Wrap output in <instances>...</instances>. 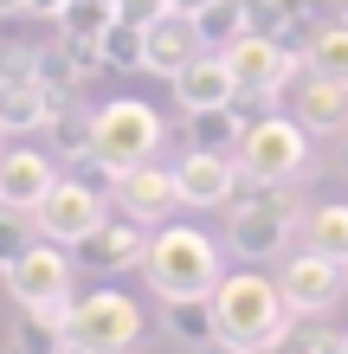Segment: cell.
<instances>
[{
	"instance_id": "obj_1",
	"label": "cell",
	"mask_w": 348,
	"mask_h": 354,
	"mask_svg": "<svg viewBox=\"0 0 348 354\" xmlns=\"http://www.w3.org/2000/svg\"><path fill=\"white\" fill-rule=\"evenodd\" d=\"M291 303H284V283L264 277V270H226L213 290V328L226 342H239L245 354H277V342L291 335Z\"/></svg>"
},
{
	"instance_id": "obj_2",
	"label": "cell",
	"mask_w": 348,
	"mask_h": 354,
	"mask_svg": "<svg viewBox=\"0 0 348 354\" xmlns=\"http://www.w3.org/2000/svg\"><path fill=\"white\" fill-rule=\"evenodd\" d=\"M142 277L161 303H194V297H213L226 264H219V245L200 232V225H155L149 232V252H142Z\"/></svg>"
},
{
	"instance_id": "obj_3",
	"label": "cell",
	"mask_w": 348,
	"mask_h": 354,
	"mask_svg": "<svg viewBox=\"0 0 348 354\" xmlns=\"http://www.w3.org/2000/svg\"><path fill=\"white\" fill-rule=\"evenodd\" d=\"M161 142H168V129H161V116L142 97H110L104 110H91V149H97V168H104L110 180L122 168L155 161Z\"/></svg>"
},
{
	"instance_id": "obj_4",
	"label": "cell",
	"mask_w": 348,
	"mask_h": 354,
	"mask_svg": "<svg viewBox=\"0 0 348 354\" xmlns=\"http://www.w3.org/2000/svg\"><path fill=\"white\" fill-rule=\"evenodd\" d=\"M239 174L245 180H297L303 161H310V129H303L297 116H277V110H258L252 122H245L239 136Z\"/></svg>"
},
{
	"instance_id": "obj_5",
	"label": "cell",
	"mask_w": 348,
	"mask_h": 354,
	"mask_svg": "<svg viewBox=\"0 0 348 354\" xmlns=\"http://www.w3.org/2000/svg\"><path fill=\"white\" fill-rule=\"evenodd\" d=\"M297 225V194L291 180H252V194H232V225L226 245L239 258H271Z\"/></svg>"
},
{
	"instance_id": "obj_6",
	"label": "cell",
	"mask_w": 348,
	"mask_h": 354,
	"mask_svg": "<svg viewBox=\"0 0 348 354\" xmlns=\"http://www.w3.org/2000/svg\"><path fill=\"white\" fill-rule=\"evenodd\" d=\"M149 335L142 322V303L122 297V290H91L65 309V342L97 348V354H136V342Z\"/></svg>"
},
{
	"instance_id": "obj_7",
	"label": "cell",
	"mask_w": 348,
	"mask_h": 354,
	"mask_svg": "<svg viewBox=\"0 0 348 354\" xmlns=\"http://www.w3.org/2000/svg\"><path fill=\"white\" fill-rule=\"evenodd\" d=\"M226 65L239 77V97H258L264 110L297 84V71H303V52H291L284 39L271 32H239L232 46H226Z\"/></svg>"
},
{
	"instance_id": "obj_8",
	"label": "cell",
	"mask_w": 348,
	"mask_h": 354,
	"mask_svg": "<svg viewBox=\"0 0 348 354\" xmlns=\"http://www.w3.org/2000/svg\"><path fill=\"white\" fill-rule=\"evenodd\" d=\"M0 283L19 309H71V258L65 245H26L0 264Z\"/></svg>"
},
{
	"instance_id": "obj_9",
	"label": "cell",
	"mask_w": 348,
	"mask_h": 354,
	"mask_svg": "<svg viewBox=\"0 0 348 354\" xmlns=\"http://www.w3.org/2000/svg\"><path fill=\"white\" fill-rule=\"evenodd\" d=\"M104 219H110L104 194H97V187H84L77 174H58V180L46 187V200L33 206V225H39V239H58L65 252H71L77 239H91Z\"/></svg>"
},
{
	"instance_id": "obj_10",
	"label": "cell",
	"mask_w": 348,
	"mask_h": 354,
	"mask_svg": "<svg viewBox=\"0 0 348 354\" xmlns=\"http://www.w3.org/2000/svg\"><path fill=\"white\" fill-rule=\"evenodd\" d=\"M342 277H348V264L336 258H322V252H297L291 264H284V303H291V316L303 322H316V316H329V303L342 297Z\"/></svg>"
},
{
	"instance_id": "obj_11",
	"label": "cell",
	"mask_w": 348,
	"mask_h": 354,
	"mask_svg": "<svg viewBox=\"0 0 348 354\" xmlns=\"http://www.w3.org/2000/svg\"><path fill=\"white\" fill-rule=\"evenodd\" d=\"M116 206H122L129 219H142V225H168L174 206H187V200H181L174 168L142 161V168H122V174H116Z\"/></svg>"
},
{
	"instance_id": "obj_12",
	"label": "cell",
	"mask_w": 348,
	"mask_h": 354,
	"mask_svg": "<svg viewBox=\"0 0 348 354\" xmlns=\"http://www.w3.org/2000/svg\"><path fill=\"white\" fill-rule=\"evenodd\" d=\"M174 180H181V200L187 206H232V194H239V161L226 155V149H187L181 155V168H174Z\"/></svg>"
},
{
	"instance_id": "obj_13",
	"label": "cell",
	"mask_w": 348,
	"mask_h": 354,
	"mask_svg": "<svg viewBox=\"0 0 348 354\" xmlns=\"http://www.w3.org/2000/svg\"><path fill=\"white\" fill-rule=\"evenodd\" d=\"M149 232L155 225H142V219H104L91 239H77L71 245V264H84V270H129L142 264V252H149Z\"/></svg>"
},
{
	"instance_id": "obj_14",
	"label": "cell",
	"mask_w": 348,
	"mask_h": 354,
	"mask_svg": "<svg viewBox=\"0 0 348 354\" xmlns=\"http://www.w3.org/2000/svg\"><path fill=\"white\" fill-rule=\"evenodd\" d=\"M174 97H181V110H226V103H239V77L226 65V52L207 46L187 71H174Z\"/></svg>"
},
{
	"instance_id": "obj_15",
	"label": "cell",
	"mask_w": 348,
	"mask_h": 354,
	"mask_svg": "<svg viewBox=\"0 0 348 354\" xmlns=\"http://www.w3.org/2000/svg\"><path fill=\"white\" fill-rule=\"evenodd\" d=\"M142 46H149V71L174 77V71H187L194 58L207 52V32H200V19H187V13H161L155 26H142Z\"/></svg>"
},
{
	"instance_id": "obj_16",
	"label": "cell",
	"mask_w": 348,
	"mask_h": 354,
	"mask_svg": "<svg viewBox=\"0 0 348 354\" xmlns=\"http://www.w3.org/2000/svg\"><path fill=\"white\" fill-rule=\"evenodd\" d=\"M58 180L52 155L39 149H0V206H13V213H33L39 200H46V187Z\"/></svg>"
},
{
	"instance_id": "obj_17",
	"label": "cell",
	"mask_w": 348,
	"mask_h": 354,
	"mask_svg": "<svg viewBox=\"0 0 348 354\" xmlns=\"http://www.w3.org/2000/svg\"><path fill=\"white\" fill-rule=\"evenodd\" d=\"M291 116L310 136H342L348 129V84H329V77L303 71V84H291Z\"/></svg>"
},
{
	"instance_id": "obj_18",
	"label": "cell",
	"mask_w": 348,
	"mask_h": 354,
	"mask_svg": "<svg viewBox=\"0 0 348 354\" xmlns=\"http://www.w3.org/2000/svg\"><path fill=\"white\" fill-rule=\"evenodd\" d=\"M71 97H58L46 84H0V129L7 136H26V129H52L65 116Z\"/></svg>"
},
{
	"instance_id": "obj_19",
	"label": "cell",
	"mask_w": 348,
	"mask_h": 354,
	"mask_svg": "<svg viewBox=\"0 0 348 354\" xmlns=\"http://www.w3.org/2000/svg\"><path fill=\"white\" fill-rule=\"evenodd\" d=\"M303 71L329 77V84H348V19H329L303 39Z\"/></svg>"
},
{
	"instance_id": "obj_20",
	"label": "cell",
	"mask_w": 348,
	"mask_h": 354,
	"mask_svg": "<svg viewBox=\"0 0 348 354\" xmlns=\"http://www.w3.org/2000/svg\"><path fill=\"white\" fill-rule=\"evenodd\" d=\"M97 58H104V71H149L142 26H129V19H110V32L97 39Z\"/></svg>"
},
{
	"instance_id": "obj_21",
	"label": "cell",
	"mask_w": 348,
	"mask_h": 354,
	"mask_svg": "<svg viewBox=\"0 0 348 354\" xmlns=\"http://www.w3.org/2000/svg\"><path fill=\"white\" fill-rule=\"evenodd\" d=\"M187 136H194V149H239V136H245L239 103H226V110H187Z\"/></svg>"
},
{
	"instance_id": "obj_22",
	"label": "cell",
	"mask_w": 348,
	"mask_h": 354,
	"mask_svg": "<svg viewBox=\"0 0 348 354\" xmlns=\"http://www.w3.org/2000/svg\"><path fill=\"white\" fill-rule=\"evenodd\" d=\"M303 232H310V252H322V258L348 264V206H342V200L316 206V213L303 219Z\"/></svg>"
},
{
	"instance_id": "obj_23",
	"label": "cell",
	"mask_w": 348,
	"mask_h": 354,
	"mask_svg": "<svg viewBox=\"0 0 348 354\" xmlns=\"http://www.w3.org/2000/svg\"><path fill=\"white\" fill-rule=\"evenodd\" d=\"M19 354H58L65 348V309H19Z\"/></svg>"
},
{
	"instance_id": "obj_24",
	"label": "cell",
	"mask_w": 348,
	"mask_h": 354,
	"mask_svg": "<svg viewBox=\"0 0 348 354\" xmlns=\"http://www.w3.org/2000/svg\"><path fill=\"white\" fill-rule=\"evenodd\" d=\"M200 32H207V46L226 52L239 32H252V7H245V0H219V7L200 13Z\"/></svg>"
},
{
	"instance_id": "obj_25",
	"label": "cell",
	"mask_w": 348,
	"mask_h": 354,
	"mask_svg": "<svg viewBox=\"0 0 348 354\" xmlns=\"http://www.w3.org/2000/svg\"><path fill=\"white\" fill-rule=\"evenodd\" d=\"M168 322H174V335H187V342H207V335H219V328H213V297L168 303Z\"/></svg>"
},
{
	"instance_id": "obj_26",
	"label": "cell",
	"mask_w": 348,
	"mask_h": 354,
	"mask_svg": "<svg viewBox=\"0 0 348 354\" xmlns=\"http://www.w3.org/2000/svg\"><path fill=\"white\" fill-rule=\"evenodd\" d=\"M0 84H39V46H7L0 39Z\"/></svg>"
},
{
	"instance_id": "obj_27",
	"label": "cell",
	"mask_w": 348,
	"mask_h": 354,
	"mask_svg": "<svg viewBox=\"0 0 348 354\" xmlns=\"http://www.w3.org/2000/svg\"><path fill=\"white\" fill-rule=\"evenodd\" d=\"M58 155H65V161H97V149H91V116H65V129H58Z\"/></svg>"
},
{
	"instance_id": "obj_28",
	"label": "cell",
	"mask_w": 348,
	"mask_h": 354,
	"mask_svg": "<svg viewBox=\"0 0 348 354\" xmlns=\"http://www.w3.org/2000/svg\"><path fill=\"white\" fill-rule=\"evenodd\" d=\"M277 354H342V335H329V328H303V335H284Z\"/></svg>"
},
{
	"instance_id": "obj_29",
	"label": "cell",
	"mask_w": 348,
	"mask_h": 354,
	"mask_svg": "<svg viewBox=\"0 0 348 354\" xmlns=\"http://www.w3.org/2000/svg\"><path fill=\"white\" fill-rule=\"evenodd\" d=\"M161 13H168V0H116V19H129V26H155Z\"/></svg>"
},
{
	"instance_id": "obj_30",
	"label": "cell",
	"mask_w": 348,
	"mask_h": 354,
	"mask_svg": "<svg viewBox=\"0 0 348 354\" xmlns=\"http://www.w3.org/2000/svg\"><path fill=\"white\" fill-rule=\"evenodd\" d=\"M71 7V0H26V13L33 19H52V26H58V13H65Z\"/></svg>"
},
{
	"instance_id": "obj_31",
	"label": "cell",
	"mask_w": 348,
	"mask_h": 354,
	"mask_svg": "<svg viewBox=\"0 0 348 354\" xmlns=\"http://www.w3.org/2000/svg\"><path fill=\"white\" fill-rule=\"evenodd\" d=\"M194 354H245V348L226 342V335H207V342H194Z\"/></svg>"
},
{
	"instance_id": "obj_32",
	"label": "cell",
	"mask_w": 348,
	"mask_h": 354,
	"mask_svg": "<svg viewBox=\"0 0 348 354\" xmlns=\"http://www.w3.org/2000/svg\"><path fill=\"white\" fill-rule=\"evenodd\" d=\"M207 7H219V0H168V13H187V19H200Z\"/></svg>"
},
{
	"instance_id": "obj_33",
	"label": "cell",
	"mask_w": 348,
	"mask_h": 354,
	"mask_svg": "<svg viewBox=\"0 0 348 354\" xmlns=\"http://www.w3.org/2000/svg\"><path fill=\"white\" fill-rule=\"evenodd\" d=\"M13 13H26V0H0V19H13Z\"/></svg>"
},
{
	"instance_id": "obj_34",
	"label": "cell",
	"mask_w": 348,
	"mask_h": 354,
	"mask_svg": "<svg viewBox=\"0 0 348 354\" xmlns=\"http://www.w3.org/2000/svg\"><path fill=\"white\" fill-rule=\"evenodd\" d=\"M58 354H97V348H77V342H65V348H58Z\"/></svg>"
},
{
	"instance_id": "obj_35",
	"label": "cell",
	"mask_w": 348,
	"mask_h": 354,
	"mask_svg": "<svg viewBox=\"0 0 348 354\" xmlns=\"http://www.w3.org/2000/svg\"><path fill=\"white\" fill-rule=\"evenodd\" d=\"M336 7H342V19H348V0H336Z\"/></svg>"
},
{
	"instance_id": "obj_36",
	"label": "cell",
	"mask_w": 348,
	"mask_h": 354,
	"mask_svg": "<svg viewBox=\"0 0 348 354\" xmlns=\"http://www.w3.org/2000/svg\"><path fill=\"white\" fill-rule=\"evenodd\" d=\"M0 149H7V129H0Z\"/></svg>"
},
{
	"instance_id": "obj_37",
	"label": "cell",
	"mask_w": 348,
	"mask_h": 354,
	"mask_svg": "<svg viewBox=\"0 0 348 354\" xmlns=\"http://www.w3.org/2000/svg\"><path fill=\"white\" fill-rule=\"evenodd\" d=\"M342 168H348V149H342Z\"/></svg>"
},
{
	"instance_id": "obj_38",
	"label": "cell",
	"mask_w": 348,
	"mask_h": 354,
	"mask_svg": "<svg viewBox=\"0 0 348 354\" xmlns=\"http://www.w3.org/2000/svg\"><path fill=\"white\" fill-rule=\"evenodd\" d=\"M342 354H348V335H342Z\"/></svg>"
}]
</instances>
